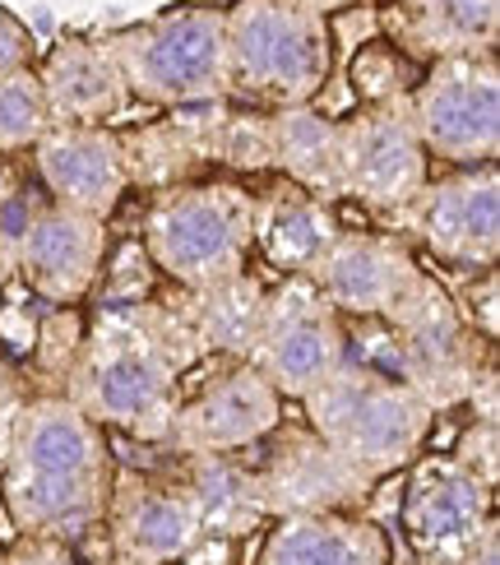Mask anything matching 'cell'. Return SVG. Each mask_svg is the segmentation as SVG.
I'll use <instances>...</instances> for the list:
<instances>
[{
  "instance_id": "cell-1",
  "label": "cell",
  "mask_w": 500,
  "mask_h": 565,
  "mask_svg": "<svg viewBox=\"0 0 500 565\" xmlns=\"http://www.w3.org/2000/svg\"><path fill=\"white\" fill-rule=\"evenodd\" d=\"M200 358L181 301H107L84 324L79 352L65 371V398L107 431L162 445L181 385Z\"/></svg>"
},
{
  "instance_id": "cell-2",
  "label": "cell",
  "mask_w": 500,
  "mask_h": 565,
  "mask_svg": "<svg viewBox=\"0 0 500 565\" xmlns=\"http://www.w3.org/2000/svg\"><path fill=\"white\" fill-rule=\"evenodd\" d=\"M111 478L116 463L98 422L65 394H23L10 455L0 463V505L14 537H56L75 547L103 524Z\"/></svg>"
},
{
  "instance_id": "cell-3",
  "label": "cell",
  "mask_w": 500,
  "mask_h": 565,
  "mask_svg": "<svg viewBox=\"0 0 500 565\" xmlns=\"http://www.w3.org/2000/svg\"><path fill=\"white\" fill-rule=\"evenodd\" d=\"M301 413L306 427L371 487L403 473L422 455L436 422L432 404L408 381L362 362H343L320 390L301 398Z\"/></svg>"
},
{
  "instance_id": "cell-4",
  "label": "cell",
  "mask_w": 500,
  "mask_h": 565,
  "mask_svg": "<svg viewBox=\"0 0 500 565\" xmlns=\"http://www.w3.org/2000/svg\"><path fill=\"white\" fill-rule=\"evenodd\" d=\"M227 98L311 107L333 75V23L306 0H232L223 10Z\"/></svg>"
},
{
  "instance_id": "cell-5",
  "label": "cell",
  "mask_w": 500,
  "mask_h": 565,
  "mask_svg": "<svg viewBox=\"0 0 500 565\" xmlns=\"http://www.w3.org/2000/svg\"><path fill=\"white\" fill-rule=\"evenodd\" d=\"M255 195L236 181H181L153 195L145 214V260L181 292L213 288L251 269Z\"/></svg>"
},
{
  "instance_id": "cell-6",
  "label": "cell",
  "mask_w": 500,
  "mask_h": 565,
  "mask_svg": "<svg viewBox=\"0 0 500 565\" xmlns=\"http://www.w3.org/2000/svg\"><path fill=\"white\" fill-rule=\"evenodd\" d=\"M130 103L185 107L227 98V42L219 6H181L103 38Z\"/></svg>"
},
{
  "instance_id": "cell-7",
  "label": "cell",
  "mask_w": 500,
  "mask_h": 565,
  "mask_svg": "<svg viewBox=\"0 0 500 565\" xmlns=\"http://www.w3.org/2000/svg\"><path fill=\"white\" fill-rule=\"evenodd\" d=\"M394 343V371L408 381L432 413H445L468 398L478 371L491 362V343H482L459 316L455 292L440 288V278L422 274L408 301L385 320Z\"/></svg>"
},
{
  "instance_id": "cell-8",
  "label": "cell",
  "mask_w": 500,
  "mask_h": 565,
  "mask_svg": "<svg viewBox=\"0 0 500 565\" xmlns=\"http://www.w3.org/2000/svg\"><path fill=\"white\" fill-rule=\"evenodd\" d=\"M408 121L426 158L455 172L487 168L500 153V70L491 56H449L426 70L417 88L403 93Z\"/></svg>"
},
{
  "instance_id": "cell-9",
  "label": "cell",
  "mask_w": 500,
  "mask_h": 565,
  "mask_svg": "<svg viewBox=\"0 0 500 565\" xmlns=\"http://www.w3.org/2000/svg\"><path fill=\"white\" fill-rule=\"evenodd\" d=\"M283 398L251 362H213V371H190L167 422V450L181 459H242L274 427H283Z\"/></svg>"
},
{
  "instance_id": "cell-10",
  "label": "cell",
  "mask_w": 500,
  "mask_h": 565,
  "mask_svg": "<svg viewBox=\"0 0 500 565\" xmlns=\"http://www.w3.org/2000/svg\"><path fill=\"white\" fill-rule=\"evenodd\" d=\"M246 362L278 390L283 404H301L348 362L343 316L316 292L311 278H278Z\"/></svg>"
},
{
  "instance_id": "cell-11",
  "label": "cell",
  "mask_w": 500,
  "mask_h": 565,
  "mask_svg": "<svg viewBox=\"0 0 500 565\" xmlns=\"http://www.w3.org/2000/svg\"><path fill=\"white\" fill-rule=\"evenodd\" d=\"M408 121L403 98L362 107L339 121V200H352L371 214L403 218L426 191L432 168Z\"/></svg>"
},
{
  "instance_id": "cell-12",
  "label": "cell",
  "mask_w": 500,
  "mask_h": 565,
  "mask_svg": "<svg viewBox=\"0 0 500 565\" xmlns=\"http://www.w3.org/2000/svg\"><path fill=\"white\" fill-rule=\"evenodd\" d=\"M413 473L398 497V529L422 565H455L468 543L496 520V487L455 455H426L408 463Z\"/></svg>"
},
{
  "instance_id": "cell-13",
  "label": "cell",
  "mask_w": 500,
  "mask_h": 565,
  "mask_svg": "<svg viewBox=\"0 0 500 565\" xmlns=\"http://www.w3.org/2000/svg\"><path fill=\"white\" fill-rule=\"evenodd\" d=\"M255 463H246L255 501L265 514H348L371 497V482L329 450L311 427H274L255 445Z\"/></svg>"
},
{
  "instance_id": "cell-14",
  "label": "cell",
  "mask_w": 500,
  "mask_h": 565,
  "mask_svg": "<svg viewBox=\"0 0 500 565\" xmlns=\"http://www.w3.org/2000/svg\"><path fill=\"white\" fill-rule=\"evenodd\" d=\"M422 246L440 265L478 274L496 269L500 255V172L496 162L487 168H464L440 181H426V191L403 214Z\"/></svg>"
},
{
  "instance_id": "cell-15",
  "label": "cell",
  "mask_w": 500,
  "mask_h": 565,
  "mask_svg": "<svg viewBox=\"0 0 500 565\" xmlns=\"http://www.w3.org/2000/svg\"><path fill=\"white\" fill-rule=\"evenodd\" d=\"M107 260V223L61 204H33L14 242V274L29 297L75 306L93 292Z\"/></svg>"
},
{
  "instance_id": "cell-16",
  "label": "cell",
  "mask_w": 500,
  "mask_h": 565,
  "mask_svg": "<svg viewBox=\"0 0 500 565\" xmlns=\"http://www.w3.org/2000/svg\"><path fill=\"white\" fill-rule=\"evenodd\" d=\"M422 274L426 269H417V255L403 237L343 227L316 265L311 282L343 320H390L422 282Z\"/></svg>"
},
{
  "instance_id": "cell-17",
  "label": "cell",
  "mask_w": 500,
  "mask_h": 565,
  "mask_svg": "<svg viewBox=\"0 0 500 565\" xmlns=\"http://www.w3.org/2000/svg\"><path fill=\"white\" fill-rule=\"evenodd\" d=\"M33 172L46 191V204L75 209L88 218H111L126 195L121 139L107 126H52L33 145Z\"/></svg>"
},
{
  "instance_id": "cell-18",
  "label": "cell",
  "mask_w": 500,
  "mask_h": 565,
  "mask_svg": "<svg viewBox=\"0 0 500 565\" xmlns=\"http://www.w3.org/2000/svg\"><path fill=\"white\" fill-rule=\"evenodd\" d=\"M103 520L111 537V561L126 565H177L204 537L200 514L181 487H158L135 473L111 478Z\"/></svg>"
},
{
  "instance_id": "cell-19",
  "label": "cell",
  "mask_w": 500,
  "mask_h": 565,
  "mask_svg": "<svg viewBox=\"0 0 500 565\" xmlns=\"http://www.w3.org/2000/svg\"><path fill=\"white\" fill-rule=\"evenodd\" d=\"M375 23L408 61L491 56L500 42V0H390Z\"/></svg>"
},
{
  "instance_id": "cell-20",
  "label": "cell",
  "mask_w": 500,
  "mask_h": 565,
  "mask_svg": "<svg viewBox=\"0 0 500 565\" xmlns=\"http://www.w3.org/2000/svg\"><path fill=\"white\" fill-rule=\"evenodd\" d=\"M33 70L46 111H52V126H107L130 107L126 79L103 38L65 33Z\"/></svg>"
},
{
  "instance_id": "cell-21",
  "label": "cell",
  "mask_w": 500,
  "mask_h": 565,
  "mask_svg": "<svg viewBox=\"0 0 500 565\" xmlns=\"http://www.w3.org/2000/svg\"><path fill=\"white\" fill-rule=\"evenodd\" d=\"M343 232L333 218V204L301 191V185L283 181L255 195V218H251V242L259 260L278 269V278H311L325 250Z\"/></svg>"
},
{
  "instance_id": "cell-22",
  "label": "cell",
  "mask_w": 500,
  "mask_h": 565,
  "mask_svg": "<svg viewBox=\"0 0 500 565\" xmlns=\"http://www.w3.org/2000/svg\"><path fill=\"white\" fill-rule=\"evenodd\" d=\"M255 565H390V537L362 514H283Z\"/></svg>"
},
{
  "instance_id": "cell-23",
  "label": "cell",
  "mask_w": 500,
  "mask_h": 565,
  "mask_svg": "<svg viewBox=\"0 0 500 565\" xmlns=\"http://www.w3.org/2000/svg\"><path fill=\"white\" fill-rule=\"evenodd\" d=\"M265 297H269V288L259 278H251V269L213 282V288H200V292H181L185 324H190V334H195L204 358L246 362L259 316H265Z\"/></svg>"
},
{
  "instance_id": "cell-24",
  "label": "cell",
  "mask_w": 500,
  "mask_h": 565,
  "mask_svg": "<svg viewBox=\"0 0 500 565\" xmlns=\"http://www.w3.org/2000/svg\"><path fill=\"white\" fill-rule=\"evenodd\" d=\"M269 168L320 200H339V121L316 107L269 111Z\"/></svg>"
},
{
  "instance_id": "cell-25",
  "label": "cell",
  "mask_w": 500,
  "mask_h": 565,
  "mask_svg": "<svg viewBox=\"0 0 500 565\" xmlns=\"http://www.w3.org/2000/svg\"><path fill=\"white\" fill-rule=\"evenodd\" d=\"M46 130H52V111H46L38 70L0 75V153L33 149Z\"/></svg>"
},
{
  "instance_id": "cell-26",
  "label": "cell",
  "mask_w": 500,
  "mask_h": 565,
  "mask_svg": "<svg viewBox=\"0 0 500 565\" xmlns=\"http://www.w3.org/2000/svg\"><path fill=\"white\" fill-rule=\"evenodd\" d=\"M352 84H357V98L362 107H375V103H394L403 98V56L385 38H371L362 42V52L352 61Z\"/></svg>"
},
{
  "instance_id": "cell-27",
  "label": "cell",
  "mask_w": 500,
  "mask_h": 565,
  "mask_svg": "<svg viewBox=\"0 0 500 565\" xmlns=\"http://www.w3.org/2000/svg\"><path fill=\"white\" fill-rule=\"evenodd\" d=\"M219 162L232 168H269V111H227Z\"/></svg>"
},
{
  "instance_id": "cell-28",
  "label": "cell",
  "mask_w": 500,
  "mask_h": 565,
  "mask_svg": "<svg viewBox=\"0 0 500 565\" xmlns=\"http://www.w3.org/2000/svg\"><path fill=\"white\" fill-rule=\"evenodd\" d=\"M496 292H500V274L496 269H478V274H468V292L455 297L459 316L468 320V329L482 343H496V334H500V311H496L500 297Z\"/></svg>"
},
{
  "instance_id": "cell-29",
  "label": "cell",
  "mask_w": 500,
  "mask_h": 565,
  "mask_svg": "<svg viewBox=\"0 0 500 565\" xmlns=\"http://www.w3.org/2000/svg\"><path fill=\"white\" fill-rule=\"evenodd\" d=\"M455 459L468 468V473H478L487 487H496V478H500V422L496 417H472L468 431L459 436Z\"/></svg>"
},
{
  "instance_id": "cell-30",
  "label": "cell",
  "mask_w": 500,
  "mask_h": 565,
  "mask_svg": "<svg viewBox=\"0 0 500 565\" xmlns=\"http://www.w3.org/2000/svg\"><path fill=\"white\" fill-rule=\"evenodd\" d=\"M6 565H79V561H75V547H70V543L19 533L14 543L6 547Z\"/></svg>"
},
{
  "instance_id": "cell-31",
  "label": "cell",
  "mask_w": 500,
  "mask_h": 565,
  "mask_svg": "<svg viewBox=\"0 0 500 565\" xmlns=\"http://www.w3.org/2000/svg\"><path fill=\"white\" fill-rule=\"evenodd\" d=\"M33 33L23 29V23L14 14L0 10V75H19V70H33Z\"/></svg>"
},
{
  "instance_id": "cell-32",
  "label": "cell",
  "mask_w": 500,
  "mask_h": 565,
  "mask_svg": "<svg viewBox=\"0 0 500 565\" xmlns=\"http://www.w3.org/2000/svg\"><path fill=\"white\" fill-rule=\"evenodd\" d=\"M23 218H29V204H19V195L0 177V278L14 269V242H19Z\"/></svg>"
},
{
  "instance_id": "cell-33",
  "label": "cell",
  "mask_w": 500,
  "mask_h": 565,
  "mask_svg": "<svg viewBox=\"0 0 500 565\" xmlns=\"http://www.w3.org/2000/svg\"><path fill=\"white\" fill-rule=\"evenodd\" d=\"M455 565H500V524L491 520L478 537L468 543V552L455 561Z\"/></svg>"
},
{
  "instance_id": "cell-34",
  "label": "cell",
  "mask_w": 500,
  "mask_h": 565,
  "mask_svg": "<svg viewBox=\"0 0 500 565\" xmlns=\"http://www.w3.org/2000/svg\"><path fill=\"white\" fill-rule=\"evenodd\" d=\"M19 404H23V394H6V398H0V463H6V455H10V436H14Z\"/></svg>"
},
{
  "instance_id": "cell-35",
  "label": "cell",
  "mask_w": 500,
  "mask_h": 565,
  "mask_svg": "<svg viewBox=\"0 0 500 565\" xmlns=\"http://www.w3.org/2000/svg\"><path fill=\"white\" fill-rule=\"evenodd\" d=\"M6 394H23V385H19V375H14V366H10L6 343H0V398H6Z\"/></svg>"
},
{
  "instance_id": "cell-36",
  "label": "cell",
  "mask_w": 500,
  "mask_h": 565,
  "mask_svg": "<svg viewBox=\"0 0 500 565\" xmlns=\"http://www.w3.org/2000/svg\"><path fill=\"white\" fill-rule=\"evenodd\" d=\"M311 10H320V14H333V10H348V6H357V0H306Z\"/></svg>"
},
{
  "instance_id": "cell-37",
  "label": "cell",
  "mask_w": 500,
  "mask_h": 565,
  "mask_svg": "<svg viewBox=\"0 0 500 565\" xmlns=\"http://www.w3.org/2000/svg\"><path fill=\"white\" fill-rule=\"evenodd\" d=\"M107 565H126V561H111V556H107Z\"/></svg>"
},
{
  "instance_id": "cell-38",
  "label": "cell",
  "mask_w": 500,
  "mask_h": 565,
  "mask_svg": "<svg viewBox=\"0 0 500 565\" xmlns=\"http://www.w3.org/2000/svg\"><path fill=\"white\" fill-rule=\"evenodd\" d=\"M0 565H6V547H0Z\"/></svg>"
}]
</instances>
